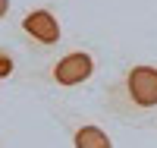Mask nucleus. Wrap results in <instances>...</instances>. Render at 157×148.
I'll use <instances>...</instances> for the list:
<instances>
[{
	"mask_svg": "<svg viewBox=\"0 0 157 148\" xmlns=\"http://www.w3.org/2000/svg\"><path fill=\"white\" fill-rule=\"evenodd\" d=\"M148 129H154V132H157V114H154V120L148 123Z\"/></svg>",
	"mask_w": 157,
	"mask_h": 148,
	"instance_id": "obj_7",
	"label": "nucleus"
},
{
	"mask_svg": "<svg viewBox=\"0 0 157 148\" xmlns=\"http://www.w3.org/2000/svg\"><path fill=\"white\" fill-rule=\"evenodd\" d=\"M0 148H3V139H0Z\"/></svg>",
	"mask_w": 157,
	"mask_h": 148,
	"instance_id": "obj_8",
	"label": "nucleus"
},
{
	"mask_svg": "<svg viewBox=\"0 0 157 148\" xmlns=\"http://www.w3.org/2000/svg\"><path fill=\"white\" fill-rule=\"evenodd\" d=\"M25 70H29V63L25 57L10 47V44H0V85H10V82H22Z\"/></svg>",
	"mask_w": 157,
	"mask_h": 148,
	"instance_id": "obj_5",
	"label": "nucleus"
},
{
	"mask_svg": "<svg viewBox=\"0 0 157 148\" xmlns=\"http://www.w3.org/2000/svg\"><path fill=\"white\" fill-rule=\"evenodd\" d=\"M101 114L120 126L148 129L157 114V60H129L101 85Z\"/></svg>",
	"mask_w": 157,
	"mask_h": 148,
	"instance_id": "obj_1",
	"label": "nucleus"
},
{
	"mask_svg": "<svg viewBox=\"0 0 157 148\" xmlns=\"http://www.w3.org/2000/svg\"><path fill=\"white\" fill-rule=\"evenodd\" d=\"M47 114L54 117V123L63 129L69 148H116L113 132L101 123V117L78 110V107L60 101V98H47Z\"/></svg>",
	"mask_w": 157,
	"mask_h": 148,
	"instance_id": "obj_4",
	"label": "nucleus"
},
{
	"mask_svg": "<svg viewBox=\"0 0 157 148\" xmlns=\"http://www.w3.org/2000/svg\"><path fill=\"white\" fill-rule=\"evenodd\" d=\"M104 70V57L94 44L69 41L47 57H35L22 76V85L41 91L47 98H63L85 91Z\"/></svg>",
	"mask_w": 157,
	"mask_h": 148,
	"instance_id": "obj_2",
	"label": "nucleus"
},
{
	"mask_svg": "<svg viewBox=\"0 0 157 148\" xmlns=\"http://www.w3.org/2000/svg\"><path fill=\"white\" fill-rule=\"evenodd\" d=\"M10 16H13V0H0V25L10 22Z\"/></svg>",
	"mask_w": 157,
	"mask_h": 148,
	"instance_id": "obj_6",
	"label": "nucleus"
},
{
	"mask_svg": "<svg viewBox=\"0 0 157 148\" xmlns=\"http://www.w3.org/2000/svg\"><path fill=\"white\" fill-rule=\"evenodd\" d=\"M13 35L32 57H47L60 50L66 41V25L54 3H32L13 19Z\"/></svg>",
	"mask_w": 157,
	"mask_h": 148,
	"instance_id": "obj_3",
	"label": "nucleus"
}]
</instances>
